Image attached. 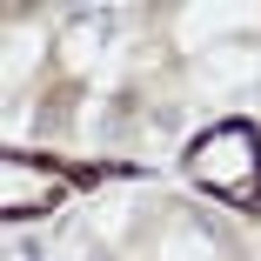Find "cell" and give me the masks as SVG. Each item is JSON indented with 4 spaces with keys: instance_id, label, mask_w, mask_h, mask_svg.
I'll return each instance as SVG.
<instances>
[{
    "instance_id": "6da1fadb",
    "label": "cell",
    "mask_w": 261,
    "mask_h": 261,
    "mask_svg": "<svg viewBox=\"0 0 261 261\" xmlns=\"http://www.w3.org/2000/svg\"><path fill=\"white\" fill-rule=\"evenodd\" d=\"M181 174L207 194L234 207V215H261V127L228 114L215 127H201L188 147H181Z\"/></svg>"
},
{
    "instance_id": "7a4b0ae2",
    "label": "cell",
    "mask_w": 261,
    "mask_h": 261,
    "mask_svg": "<svg viewBox=\"0 0 261 261\" xmlns=\"http://www.w3.org/2000/svg\"><path fill=\"white\" fill-rule=\"evenodd\" d=\"M127 161H61V154H34V147H7L0 154V215L7 221H34L54 207L81 201L100 181H127Z\"/></svg>"
}]
</instances>
